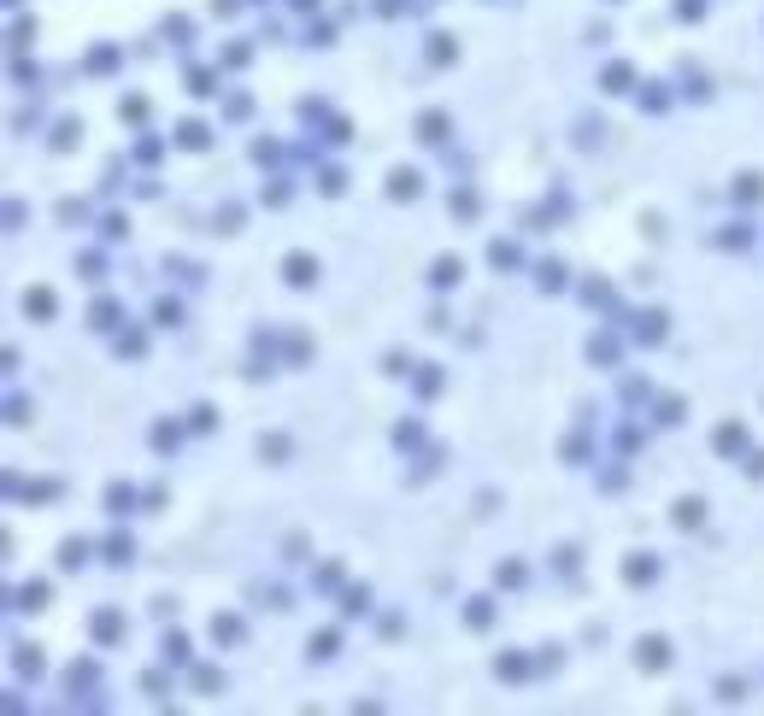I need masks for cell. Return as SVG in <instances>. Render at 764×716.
<instances>
[{
  "mask_svg": "<svg viewBox=\"0 0 764 716\" xmlns=\"http://www.w3.org/2000/svg\"><path fill=\"white\" fill-rule=\"evenodd\" d=\"M182 147H206V129H200V123H182Z\"/></svg>",
  "mask_w": 764,
  "mask_h": 716,
  "instance_id": "obj_7",
  "label": "cell"
},
{
  "mask_svg": "<svg viewBox=\"0 0 764 716\" xmlns=\"http://www.w3.org/2000/svg\"><path fill=\"white\" fill-rule=\"evenodd\" d=\"M312 276H318V265H312L306 253H294V258H288V282H294V288H306Z\"/></svg>",
  "mask_w": 764,
  "mask_h": 716,
  "instance_id": "obj_1",
  "label": "cell"
},
{
  "mask_svg": "<svg viewBox=\"0 0 764 716\" xmlns=\"http://www.w3.org/2000/svg\"><path fill=\"white\" fill-rule=\"evenodd\" d=\"M641 663L659 670V663H664V640H641Z\"/></svg>",
  "mask_w": 764,
  "mask_h": 716,
  "instance_id": "obj_2",
  "label": "cell"
},
{
  "mask_svg": "<svg viewBox=\"0 0 764 716\" xmlns=\"http://www.w3.org/2000/svg\"><path fill=\"white\" fill-rule=\"evenodd\" d=\"M388 188H394V194H417V177H412V170H394Z\"/></svg>",
  "mask_w": 764,
  "mask_h": 716,
  "instance_id": "obj_5",
  "label": "cell"
},
{
  "mask_svg": "<svg viewBox=\"0 0 764 716\" xmlns=\"http://www.w3.org/2000/svg\"><path fill=\"white\" fill-rule=\"evenodd\" d=\"M118 628H124V623H118V611H101V616H94V634H101V640H112Z\"/></svg>",
  "mask_w": 764,
  "mask_h": 716,
  "instance_id": "obj_4",
  "label": "cell"
},
{
  "mask_svg": "<svg viewBox=\"0 0 764 716\" xmlns=\"http://www.w3.org/2000/svg\"><path fill=\"white\" fill-rule=\"evenodd\" d=\"M735 447H741V423H723L718 429V452H735Z\"/></svg>",
  "mask_w": 764,
  "mask_h": 716,
  "instance_id": "obj_3",
  "label": "cell"
},
{
  "mask_svg": "<svg viewBox=\"0 0 764 716\" xmlns=\"http://www.w3.org/2000/svg\"><path fill=\"white\" fill-rule=\"evenodd\" d=\"M435 282H459V258H441V265H435Z\"/></svg>",
  "mask_w": 764,
  "mask_h": 716,
  "instance_id": "obj_8",
  "label": "cell"
},
{
  "mask_svg": "<svg viewBox=\"0 0 764 716\" xmlns=\"http://www.w3.org/2000/svg\"><path fill=\"white\" fill-rule=\"evenodd\" d=\"M24 305H30V312H42V317H47V312H53V294H47V288H35V294H30V300H24Z\"/></svg>",
  "mask_w": 764,
  "mask_h": 716,
  "instance_id": "obj_6",
  "label": "cell"
},
{
  "mask_svg": "<svg viewBox=\"0 0 764 716\" xmlns=\"http://www.w3.org/2000/svg\"><path fill=\"white\" fill-rule=\"evenodd\" d=\"M676 523H682V528H688V523H700V499H682V511H676Z\"/></svg>",
  "mask_w": 764,
  "mask_h": 716,
  "instance_id": "obj_9",
  "label": "cell"
}]
</instances>
